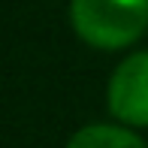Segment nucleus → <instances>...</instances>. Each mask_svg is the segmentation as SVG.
Segmentation results:
<instances>
[{
  "label": "nucleus",
  "instance_id": "7ed1b4c3",
  "mask_svg": "<svg viewBox=\"0 0 148 148\" xmlns=\"http://www.w3.org/2000/svg\"><path fill=\"white\" fill-rule=\"evenodd\" d=\"M66 148H148L139 133H133L130 127L118 124H88L79 133H73V139Z\"/></svg>",
  "mask_w": 148,
  "mask_h": 148
},
{
  "label": "nucleus",
  "instance_id": "f257e3e1",
  "mask_svg": "<svg viewBox=\"0 0 148 148\" xmlns=\"http://www.w3.org/2000/svg\"><path fill=\"white\" fill-rule=\"evenodd\" d=\"M73 24L97 49H124L148 27V0H73Z\"/></svg>",
  "mask_w": 148,
  "mask_h": 148
},
{
  "label": "nucleus",
  "instance_id": "f03ea898",
  "mask_svg": "<svg viewBox=\"0 0 148 148\" xmlns=\"http://www.w3.org/2000/svg\"><path fill=\"white\" fill-rule=\"evenodd\" d=\"M109 112L127 127H148V51L121 60L106 91Z\"/></svg>",
  "mask_w": 148,
  "mask_h": 148
}]
</instances>
